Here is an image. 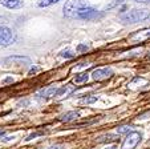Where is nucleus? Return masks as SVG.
I'll return each mask as SVG.
<instances>
[{
    "mask_svg": "<svg viewBox=\"0 0 150 149\" xmlns=\"http://www.w3.org/2000/svg\"><path fill=\"white\" fill-rule=\"evenodd\" d=\"M64 16L68 19L94 20L100 16L98 11L84 0H68L64 6Z\"/></svg>",
    "mask_w": 150,
    "mask_h": 149,
    "instance_id": "obj_1",
    "label": "nucleus"
},
{
    "mask_svg": "<svg viewBox=\"0 0 150 149\" xmlns=\"http://www.w3.org/2000/svg\"><path fill=\"white\" fill-rule=\"evenodd\" d=\"M150 17V11L149 9H132L127 11L121 16V20L127 24H134L138 21H144V20Z\"/></svg>",
    "mask_w": 150,
    "mask_h": 149,
    "instance_id": "obj_2",
    "label": "nucleus"
},
{
    "mask_svg": "<svg viewBox=\"0 0 150 149\" xmlns=\"http://www.w3.org/2000/svg\"><path fill=\"white\" fill-rule=\"evenodd\" d=\"M142 135L139 132H130L127 133L126 137L124 140V144H122V149H134L139 143H141Z\"/></svg>",
    "mask_w": 150,
    "mask_h": 149,
    "instance_id": "obj_3",
    "label": "nucleus"
},
{
    "mask_svg": "<svg viewBox=\"0 0 150 149\" xmlns=\"http://www.w3.org/2000/svg\"><path fill=\"white\" fill-rule=\"evenodd\" d=\"M15 34L12 29L7 27H0V47H7L11 45L15 41Z\"/></svg>",
    "mask_w": 150,
    "mask_h": 149,
    "instance_id": "obj_4",
    "label": "nucleus"
},
{
    "mask_svg": "<svg viewBox=\"0 0 150 149\" xmlns=\"http://www.w3.org/2000/svg\"><path fill=\"white\" fill-rule=\"evenodd\" d=\"M113 76V71L110 68H97L92 72V77L97 81H102V80H108Z\"/></svg>",
    "mask_w": 150,
    "mask_h": 149,
    "instance_id": "obj_5",
    "label": "nucleus"
},
{
    "mask_svg": "<svg viewBox=\"0 0 150 149\" xmlns=\"http://www.w3.org/2000/svg\"><path fill=\"white\" fill-rule=\"evenodd\" d=\"M150 39V28H145L141 31L134 32L133 35L129 36V41L130 43H144Z\"/></svg>",
    "mask_w": 150,
    "mask_h": 149,
    "instance_id": "obj_6",
    "label": "nucleus"
},
{
    "mask_svg": "<svg viewBox=\"0 0 150 149\" xmlns=\"http://www.w3.org/2000/svg\"><path fill=\"white\" fill-rule=\"evenodd\" d=\"M6 64H17V65H27V64H31V60L28 57H23V56H11V57H7L4 60Z\"/></svg>",
    "mask_w": 150,
    "mask_h": 149,
    "instance_id": "obj_7",
    "label": "nucleus"
},
{
    "mask_svg": "<svg viewBox=\"0 0 150 149\" xmlns=\"http://www.w3.org/2000/svg\"><path fill=\"white\" fill-rule=\"evenodd\" d=\"M0 4L9 9H17L23 7V1L21 0H0Z\"/></svg>",
    "mask_w": 150,
    "mask_h": 149,
    "instance_id": "obj_8",
    "label": "nucleus"
},
{
    "mask_svg": "<svg viewBox=\"0 0 150 149\" xmlns=\"http://www.w3.org/2000/svg\"><path fill=\"white\" fill-rule=\"evenodd\" d=\"M73 92H74V87H73V85L67 84V85H64V87H60V88H59L56 97H59V98L67 97V96H69L71 93H73Z\"/></svg>",
    "mask_w": 150,
    "mask_h": 149,
    "instance_id": "obj_9",
    "label": "nucleus"
},
{
    "mask_svg": "<svg viewBox=\"0 0 150 149\" xmlns=\"http://www.w3.org/2000/svg\"><path fill=\"white\" fill-rule=\"evenodd\" d=\"M79 116H80V113L77 111H71V112H67L65 115H62L60 117V121H62V123H71V121L79 118Z\"/></svg>",
    "mask_w": 150,
    "mask_h": 149,
    "instance_id": "obj_10",
    "label": "nucleus"
},
{
    "mask_svg": "<svg viewBox=\"0 0 150 149\" xmlns=\"http://www.w3.org/2000/svg\"><path fill=\"white\" fill-rule=\"evenodd\" d=\"M59 88H60V87H49V88H47V89L41 91V93H40V95H42L41 97H45V98H49V97H56Z\"/></svg>",
    "mask_w": 150,
    "mask_h": 149,
    "instance_id": "obj_11",
    "label": "nucleus"
},
{
    "mask_svg": "<svg viewBox=\"0 0 150 149\" xmlns=\"http://www.w3.org/2000/svg\"><path fill=\"white\" fill-rule=\"evenodd\" d=\"M97 100H98V96H86V97H82L80 103L81 104H93Z\"/></svg>",
    "mask_w": 150,
    "mask_h": 149,
    "instance_id": "obj_12",
    "label": "nucleus"
},
{
    "mask_svg": "<svg viewBox=\"0 0 150 149\" xmlns=\"http://www.w3.org/2000/svg\"><path fill=\"white\" fill-rule=\"evenodd\" d=\"M60 0H40L39 1V7H49L54 3H59Z\"/></svg>",
    "mask_w": 150,
    "mask_h": 149,
    "instance_id": "obj_13",
    "label": "nucleus"
},
{
    "mask_svg": "<svg viewBox=\"0 0 150 149\" xmlns=\"http://www.w3.org/2000/svg\"><path fill=\"white\" fill-rule=\"evenodd\" d=\"M117 133H118V135H127V133H130V127H129V125L118 127L117 128Z\"/></svg>",
    "mask_w": 150,
    "mask_h": 149,
    "instance_id": "obj_14",
    "label": "nucleus"
},
{
    "mask_svg": "<svg viewBox=\"0 0 150 149\" xmlns=\"http://www.w3.org/2000/svg\"><path fill=\"white\" fill-rule=\"evenodd\" d=\"M88 73H80V75H77L76 77H74V83H84L88 80Z\"/></svg>",
    "mask_w": 150,
    "mask_h": 149,
    "instance_id": "obj_15",
    "label": "nucleus"
},
{
    "mask_svg": "<svg viewBox=\"0 0 150 149\" xmlns=\"http://www.w3.org/2000/svg\"><path fill=\"white\" fill-rule=\"evenodd\" d=\"M118 140V136H114V135H106L102 140H100L101 143H109V141H117Z\"/></svg>",
    "mask_w": 150,
    "mask_h": 149,
    "instance_id": "obj_16",
    "label": "nucleus"
},
{
    "mask_svg": "<svg viewBox=\"0 0 150 149\" xmlns=\"http://www.w3.org/2000/svg\"><path fill=\"white\" fill-rule=\"evenodd\" d=\"M76 49H77V51H79V52H84V51H88V49H89V47H88V45H86V44H79V45H77V48H76Z\"/></svg>",
    "mask_w": 150,
    "mask_h": 149,
    "instance_id": "obj_17",
    "label": "nucleus"
},
{
    "mask_svg": "<svg viewBox=\"0 0 150 149\" xmlns=\"http://www.w3.org/2000/svg\"><path fill=\"white\" fill-rule=\"evenodd\" d=\"M61 56L62 57H67V59H72V57H74V55L72 53L71 51H62L61 52Z\"/></svg>",
    "mask_w": 150,
    "mask_h": 149,
    "instance_id": "obj_18",
    "label": "nucleus"
},
{
    "mask_svg": "<svg viewBox=\"0 0 150 149\" xmlns=\"http://www.w3.org/2000/svg\"><path fill=\"white\" fill-rule=\"evenodd\" d=\"M124 3V0H116V1H113V3L110 4V6L108 7V8H113V7H116V6H120V4H122Z\"/></svg>",
    "mask_w": 150,
    "mask_h": 149,
    "instance_id": "obj_19",
    "label": "nucleus"
},
{
    "mask_svg": "<svg viewBox=\"0 0 150 149\" xmlns=\"http://www.w3.org/2000/svg\"><path fill=\"white\" fill-rule=\"evenodd\" d=\"M39 135H42V133H41V132H37V133H32L31 136H28V137H27V141L32 140V138H33V137H36V136H39Z\"/></svg>",
    "mask_w": 150,
    "mask_h": 149,
    "instance_id": "obj_20",
    "label": "nucleus"
},
{
    "mask_svg": "<svg viewBox=\"0 0 150 149\" xmlns=\"http://www.w3.org/2000/svg\"><path fill=\"white\" fill-rule=\"evenodd\" d=\"M62 148H64L62 145H53V146H49L48 149H62Z\"/></svg>",
    "mask_w": 150,
    "mask_h": 149,
    "instance_id": "obj_21",
    "label": "nucleus"
},
{
    "mask_svg": "<svg viewBox=\"0 0 150 149\" xmlns=\"http://www.w3.org/2000/svg\"><path fill=\"white\" fill-rule=\"evenodd\" d=\"M134 1H137V3H142V4H147V3H150V0H134Z\"/></svg>",
    "mask_w": 150,
    "mask_h": 149,
    "instance_id": "obj_22",
    "label": "nucleus"
},
{
    "mask_svg": "<svg viewBox=\"0 0 150 149\" xmlns=\"http://www.w3.org/2000/svg\"><path fill=\"white\" fill-rule=\"evenodd\" d=\"M4 24H6V19L0 16V27H4Z\"/></svg>",
    "mask_w": 150,
    "mask_h": 149,
    "instance_id": "obj_23",
    "label": "nucleus"
},
{
    "mask_svg": "<svg viewBox=\"0 0 150 149\" xmlns=\"http://www.w3.org/2000/svg\"><path fill=\"white\" fill-rule=\"evenodd\" d=\"M36 71H37V68H32V69L29 71V75H32V73H35V72H36Z\"/></svg>",
    "mask_w": 150,
    "mask_h": 149,
    "instance_id": "obj_24",
    "label": "nucleus"
},
{
    "mask_svg": "<svg viewBox=\"0 0 150 149\" xmlns=\"http://www.w3.org/2000/svg\"><path fill=\"white\" fill-rule=\"evenodd\" d=\"M4 133H6V132H4V130H0V138H1V137H3V136H4Z\"/></svg>",
    "mask_w": 150,
    "mask_h": 149,
    "instance_id": "obj_25",
    "label": "nucleus"
},
{
    "mask_svg": "<svg viewBox=\"0 0 150 149\" xmlns=\"http://www.w3.org/2000/svg\"><path fill=\"white\" fill-rule=\"evenodd\" d=\"M106 149H117V146H114V145H113V146H108Z\"/></svg>",
    "mask_w": 150,
    "mask_h": 149,
    "instance_id": "obj_26",
    "label": "nucleus"
},
{
    "mask_svg": "<svg viewBox=\"0 0 150 149\" xmlns=\"http://www.w3.org/2000/svg\"><path fill=\"white\" fill-rule=\"evenodd\" d=\"M149 57H150V53H149Z\"/></svg>",
    "mask_w": 150,
    "mask_h": 149,
    "instance_id": "obj_27",
    "label": "nucleus"
},
{
    "mask_svg": "<svg viewBox=\"0 0 150 149\" xmlns=\"http://www.w3.org/2000/svg\"><path fill=\"white\" fill-rule=\"evenodd\" d=\"M149 144H150V141H149Z\"/></svg>",
    "mask_w": 150,
    "mask_h": 149,
    "instance_id": "obj_28",
    "label": "nucleus"
}]
</instances>
